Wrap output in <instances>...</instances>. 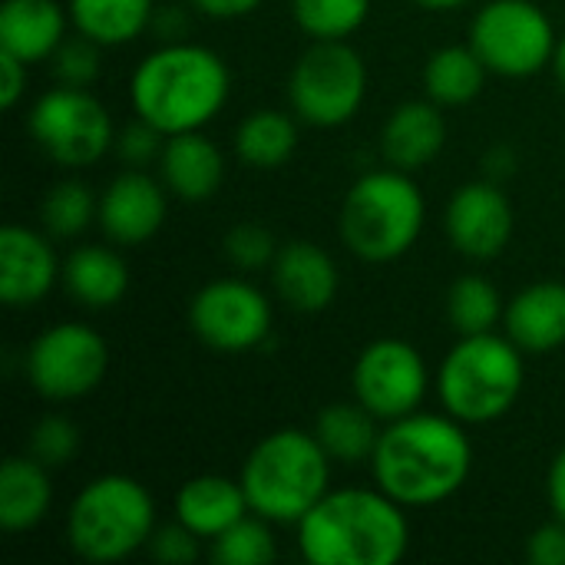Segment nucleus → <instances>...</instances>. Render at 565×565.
I'll use <instances>...</instances> for the list:
<instances>
[{
  "mask_svg": "<svg viewBox=\"0 0 565 565\" xmlns=\"http://www.w3.org/2000/svg\"><path fill=\"white\" fill-rule=\"evenodd\" d=\"M374 483L407 510L437 507L463 490L473 470V444L457 417L407 414L384 424L371 457Z\"/></svg>",
  "mask_w": 565,
  "mask_h": 565,
  "instance_id": "1",
  "label": "nucleus"
},
{
  "mask_svg": "<svg viewBox=\"0 0 565 565\" xmlns=\"http://www.w3.org/2000/svg\"><path fill=\"white\" fill-rule=\"evenodd\" d=\"M407 507L381 487L328 490L295 526L298 553L311 565H394L407 556Z\"/></svg>",
  "mask_w": 565,
  "mask_h": 565,
  "instance_id": "2",
  "label": "nucleus"
},
{
  "mask_svg": "<svg viewBox=\"0 0 565 565\" xmlns=\"http://www.w3.org/2000/svg\"><path fill=\"white\" fill-rule=\"evenodd\" d=\"M232 73L202 43L172 40L146 53L129 76V103L162 136L205 129L228 103Z\"/></svg>",
  "mask_w": 565,
  "mask_h": 565,
  "instance_id": "3",
  "label": "nucleus"
},
{
  "mask_svg": "<svg viewBox=\"0 0 565 565\" xmlns=\"http://www.w3.org/2000/svg\"><path fill=\"white\" fill-rule=\"evenodd\" d=\"M331 457L315 430L281 427L265 434L242 463L248 510L268 523L298 526L305 513L331 490Z\"/></svg>",
  "mask_w": 565,
  "mask_h": 565,
  "instance_id": "4",
  "label": "nucleus"
},
{
  "mask_svg": "<svg viewBox=\"0 0 565 565\" xmlns=\"http://www.w3.org/2000/svg\"><path fill=\"white\" fill-rule=\"evenodd\" d=\"M427 205L420 185L404 169L364 172L344 195L338 212V232L344 248L371 265H391L404 258L424 235Z\"/></svg>",
  "mask_w": 565,
  "mask_h": 565,
  "instance_id": "5",
  "label": "nucleus"
},
{
  "mask_svg": "<svg viewBox=\"0 0 565 565\" xmlns=\"http://www.w3.org/2000/svg\"><path fill=\"white\" fill-rule=\"evenodd\" d=\"M156 526L152 493L136 477L103 473L73 497L63 536L83 563L109 565L146 550Z\"/></svg>",
  "mask_w": 565,
  "mask_h": 565,
  "instance_id": "6",
  "label": "nucleus"
},
{
  "mask_svg": "<svg viewBox=\"0 0 565 565\" xmlns=\"http://www.w3.org/2000/svg\"><path fill=\"white\" fill-rule=\"evenodd\" d=\"M440 407L460 424H493L513 411L526 384V354L510 334H463L437 367Z\"/></svg>",
  "mask_w": 565,
  "mask_h": 565,
  "instance_id": "7",
  "label": "nucleus"
},
{
  "mask_svg": "<svg viewBox=\"0 0 565 565\" xmlns=\"http://www.w3.org/2000/svg\"><path fill=\"white\" fill-rule=\"evenodd\" d=\"M367 96V63L348 40H311L288 76V103L298 122L338 129L358 116Z\"/></svg>",
  "mask_w": 565,
  "mask_h": 565,
  "instance_id": "8",
  "label": "nucleus"
},
{
  "mask_svg": "<svg viewBox=\"0 0 565 565\" xmlns=\"http://www.w3.org/2000/svg\"><path fill=\"white\" fill-rule=\"evenodd\" d=\"M467 43L477 50L490 73L507 79H526L553 66L559 36L540 3L490 0L473 13Z\"/></svg>",
  "mask_w": 565,
  "mask_h": 565,
  "instance_id": "9",
  "label": "nucleus"
},
{
  "mask_svg": "<svg viewBox=\"0 0 565 565\" xmlns=\"http://www.w3.org/2000/svg\"><path fill=\"white\" fill-rule=\"evenodd\" d=\"M26 126L36 149L63 169L93 166L116 146L113 116L86 86L60 83L40 93L30 106Z\"/></svg>",
  "mask_w": 565,
  "mask_h": 565,
  "instance_id": "10",
  "label": "nucleus"
},
{
  "mask_svg": "<svg viewBox=\"0 0 565 565\" xmlns=\"http://www.w3.org/2000/svg\"><path fill=\"white\" fill-rule=\"evenodd\" d=\"M109 371L106 338L79 321H60L40 331L23 358V374L30 387L53 404L79 401L93 394Z\"/></svg>",
  "mask_w": 565,
  "mask_h": 565,
  "instance_id": "11",
  "label": "nucleus"
},
{
  "mask_svg": "<svg viewBox=\"0 0 565 565\" xmlns=\"http://www.w3.org/2000/svg\"><path fill=\"white\" fill-rule=\"evenodd\" d=\"M351 387L354 401H361L381 424H391L424 407L430 371L411 341L377 338L361 348L351 371Z\"/></svg>",
  "mask_w": 565,
  "mask_h": 565,
  "instance_id": "12",
  "label": "nucleus"
},
{
  "mask_svg": "<svg viewBox=\"0 0 565 565\" xmlns=\"http://www.w3.org/2000/svg\"><path fill=\"white\" fill-rule=\"evenodd\" d=\"M192 334L218 354H245L271 334V301L245 278H215L189 301Z\"/></svg>",
  "mask_w": 565,
  "mask_h": 565,
  "instance_id": "13",
  "label": "nucleus"
},
{
  "mask_svg": "<svg viewBox=\"0 0 565 565\" xmlns=\"http://www.w3.org/2000/svg\"><path fill=\"white\" fill-rule=\"evenodd\" d=\"M516 228V212L510 195L493 179L463 182L447 209H444V232L450 245L470 262H493L507 252Z\"/></svg>",
  "mask_w": 565,
  "mask_h": 565,
  "instance_id": "14",
  "label": "nucleus"
},
{
  "mask_svg": "<svg viewBox=\"0 0 565 565\" xmlns=\"http://www.w3.org/2000/svg\"><path fill=\"white\" fill-rule=\"evenodd\" d=\"M169 215V189L162 179L142 172V169H126L119 172L103 192H99V228L113 245H142L159 235Z\"/></svg>",
  "mask_w": 565,
  "mask_h": 565,
  "instance_id": "15",
  "label": "nucleus"
},
{
  "mask_svg": "<svg viewBox=\"0 0 565 565\" xmlns=\"http://www.w3.org/2000/svg\"><path fill=\"white\" fill-rule=\"evenodd\" d=\"M60 275L63 265L56 262L46 232L17 222L0 228V301L7 308L40 305L56 288Z\"/></svg>",
  "mask_w": 565,
  "mask_h": 565,
  "instance_id": "16",
  "label": "nucleus"
},
{
  "mask_svg": "<svg viewBox=\"0 0 565 565\" xmlns=\"http://www.w3.org/2000/svg\"><path fill=\"white\" fill-rule=\"evenodd\" d=\"M271 288L291 311L321 315L334 305L341 291V271L321 245L295 238L278 245V255L271 262Z\"/></svg>",
  "mask_w": 565,
  "mask_h": 565,
  "instance_id": "17",
  "label": "nucleus"
},
{
  "mask_svg": "<svg viewBox=\"0 0 565 565\" xmlns=\"http://www.w3.org/2000/svg\"><path fill=\"white\" fill-rule=\"evenodd\" d=\"M159 179L172 199L185 205H202L222 189L225 156L202 129L166 136V146L159 152Z\"/></svg>",
  "mask_w": 565,
  "mask_h": 565,
  "instance_id": "18",
  "label": "nucleus"
},
{
  "mask_svg": "<svg viewBox=\"0 0 565 565\" xmlns=\"http://www.w3.org/2000/svg\"><path fill=\"white\" fill-rule=\"evenodd\" d=\"M447 146V116L434 99H407L391 109L381 129L384 162L404 172L430 166Z\"/></svg>",
  "mask_w": 565,
  "mask_h": 565,
  "instance_id": "19",
  "label": "nucleus"
},
{
  "mask_svg": "<svg viewBox=\"0 0 565 565\" xmlns=\"http://www.w3.org/2000/svg\"><path fill=\"white\" fill-rule=\"evenodd\" d=\"M70 26L60 0H0V50L26 66L53 60Z\"/></svg>",
  "mask_w": 565,
  "mask_h": 565,
  "instance_id": "20",
  "label": "nucleus"
},
{
  "mask_svg": "<svg viewBox=\"0 0 565 565\" xmlns=\"http://www.w3.org/2000/svg\"><path fill=\"white\" fill-rule=\"evenodd\" d=\"M503 328L523 354H550L565 344V285L533 281L503 311Z\"/></svg>",
  "mask_w": 565,
  "mask_h": 565,
  "instance_id": "21",
  "label": "nucleus"
},
{
  "mask_svg": "<svg viewBox=\"0 0 565 565\" xmlns=\"http://www.w3.org/2000/svg\"><path fill=\"white\" fill-rule=\"evenodd\" d=\"M248 513L252 510H248L242 480L218 477V473L192 477L172 497V516L182 526H189L199 540H209V543Z\"/></svg>",
  "mask_w": 565,
  "mask_h": 565,
  "instance_id": "22",
  "label": "nucleus"
},
{
  "mask_svg": "<svg viewBox=\"0 0 565 565\" xmlns=\"http://www.w3.org/2000/svg\"><path fill=\"white\" fill-rule=\"evenodd\" d=\"M60 285L73 305L89 311L116 308L129 291V265L106 245H79L66 255Z\"/></svg>",
  "mask_w": 565,
  "mask_h": 565,
  "instance_id": "23",
  "label": "nucleus"
},
{
  "mask_svg": "<svg viewBox=\"0 0 565 565\" xmlns=\"http://www.w3.org/2000/svg\"><path fill=\"white\" fill-rule=\"evenodd\" d=\"M50 467L26 457H7L0 467V526L7 533L36 530L53 507Z\"/></svg>",
  "mask_w": 565,
  "mask_h": 565,
  "instance_id": "24",
  "label": "nucleus"
},
{
  "mask_svg": "<svg viewBox=\"0 0 565 565\" xmlns=\"http://www.w3.org/2000/svg\"><path fill=\"white\" fill-rule=\"evenodd\" d=\"M311 430L334 463L358 467L371 463L384 427L361 401H334L318 414Z\"/></svg>",
  "mask_w": 565,
  "mask_h": 565,
  "instance_id": "25",
  "label": "nucleus"
},
{
  "mask_svg": "<svg viewBox=\"0 0 565 565\" xmlns=\"http://www.w3.org/2000/svg\"><path fill=\"white\" fill-rule=\"evenodd\" d=\"M66 10L73 30L96 40L103 50L132 43L156 17L152 0H66Z\"/></svg>",
  "mask_w": 565,
  "mask_h": 565,
  "instance_id": "26",
  "label": "nucleus"
},
{
  "mask_svg": "<svg viewBox=\"0 0 565 565\" xmlns=\"http://www.w3.org/2000/svg\"><path fill=\"white\" fill-rule=\"evenodd\" d=\"M487 76H490V70H487V63L477 56V50L470 43L440 46L424 63L427 99H434L444 109H457V106L473 103L483 93Z\"/></svg>",
  "mask_w": 565,
  "mask_h": 565,
  "instance_id": "27",
  "label": "nucleus"
},
{
  "mask_svg": "<svg viewBox=\"0 0 565 565\" xmlns=\"http://www.w3.org/2000/svg\"><path fill=\"white\" fill-rule=\"evenodd\" d=\"M298 149V116L281 109H255L235 129V152L252 169H278Z\"/></svg>",
  "mask_w": 565,
  "mask_h": 565,
  "instance_id": "28",
  "label": "nucleus"
},
{
  "mask_svg": "<svg viewBox=\"0 0 565 565\" xmlns=\"http://www.w3.org/2000/svg\"><path fill=\"white\" fill-rule=\"evenodd\" d=\"M503 298L497 285L483 275H460L447 291V321L454 331L463 334H487L497 331L503 321Z\"/></svg>",
  "mask_w": 565,
  "mask_h": 565,
  "instance_id": "29",
  "label": "nucleus"
},
{
  "mask_svg": "<svg viewBox=\"0 0 565 565\" xmlns=\"http://www.w3.org/2000/svg\"><path fill=\"white\" fill-rule=\"evenodd\" d=\"M96 215L99 195L79 179H63L50 185L40 202V222L50 238H76L96 222Z\"/></svg>",
  "mask_w": 565,
  "mask_h": 565,
  "instance_id": "30",
  "label": "nucleus"
},
{
  "mask_svg": "<svg viewBox=\"0 0 565 565\" xmlns=\"http://www.w3.org/2000/svg\"><path fill=\"white\" fill-rule=\"evenodd\" d=\"M374 0H291V17L311 40H348L371 17Z\"/></svg>",
  "mask_w": 565,
  "mask_h": 565,
  "instance_id": "31",
  "label": "nucleus"
},
{
  "mask_svg": "<svg viewBox=\"0 0 565 565\" xmlns=\"http://www.w3.org/2000/svg\"><path fill=\"white\" fill-rule=\"evenodd\" d=\"M271 526L275 523L258 513L242 516L235 526L212 540V559L218 565H271L278 559V540Z\"/></svg>",
  "mask_w": 565,
  "mask_h": 565,
  "instance_id": "32",
  "label": "nucleus"
},
{
  "mask_svg": "<svg viewBox=\"0 0 565 565\" xmlns=\"http://www.w3.org/2000/svg\"><path fill=\"white\" fill-rule=\"evenodd\" d=\"M79 427L63 414H43L30 430V457L50 470L66 467L79 454Z\"/></svg>",
  "mask_w": 565,
  "mask_h": 565,
  "instance_id": "33",
  "label": "nucleus"
},
{
  "mask_svg": "<svg viewBox=\"0 0 565 565\" xmlns=\"http://www.w3.org/2000/svg\"><path fill=\"white\" fill-rule=\"evenodd\" d=\"M225 258L232 268H242V271H262V268H271L275 255H278V242L275 235L258 225V222H238L225 232Z\"/></svg>",
  "mask_w": 565,
  "mask_h": 565,
  "instance_id": "34",
  "label": "nucleus"
},
{
  "mask_svg": "<svg viewBox=\"0 0 565 565\" xmlns=\"http://www.w3.org/2000/svg\"><path fill=\"white\" fill-rule=\"evenodd\" d=\"M99 43L76 33L73 40H63L60 50L53 53V66H56V76L60 83L66 86H86L99 76Z\"/></svg>",
  "mask_w": 565,
  "mask_h": 565,
  "instance_id": "35",
  "label": "nucleus"
},
{
  "mask_svg": "<svg viewBox=\"0 0 565 565\" xmlns=\"http://www.w3.org/2000/svg\"><path fill=\"white\" fill-rule=\"evenodd\" d=\"M162 146H166V136H162L152 122H146V119L136 116V122H129L126 129L116 132V146H113V149H116V156H119L126 166L142 169V166H149V162H159Z\"/></svg>",
  "mask_w": 565,
  "mask_h": 565,
  "instance_id": "36",
  "label": "nucleus"
},
{
  "mask_svg": "<svg viewBox=\"0 0 565 565\" xmlns=\"http://www.w3.org/2000/svg\"><path fill=\"white\" fill-rule=\"evenodd\" d=\"M199 543L202 540L189 526L172 520L166 526H156V533H152L146 550H149V556L159 565H192L199 559V553H202Z\"/></svg>",
  "mask_w": 565,
  "mask_h": 565,
  "instance_id": "37",
  "label": "nucleus"
},
{
  "mask_svg": "<svg viewBox=\"0 0 565 565\" xmlns=\"http://www.w3.org/2000/svg\"><path fill=\"white\" fill-rule=\"evenodd\" d=\"M526 556L533 565H565V523L550 520L526 540Z\"/></svg>",
  "mask_w": 565,
  "mask_h": 565,
  "instance_id": "38",
  "label": "nucleus"
},
{
  "mask_svg": "<svg viewBox=\"0 0 565 565\" xmlns=\"http://www.w3.org/2000/svg\"><path fill=\"white\" fill-rule=\"evenodd\" d=\"M26 96V63L0 50V106L13 109Z\"/></svg>",
  "mask_w": 565,
  "mask_h": 565,
  "instance_id": "39",
  "label": "nucleus"
},
{
  "mask_svg": "<svg viewBox=\"0 0 565 565\" xmlns=\"http://www.w3.org/2000/svg\"><path fill=\"white\" fill-rule=\"evenodd\" d=\"M189 3L212 20H238L262 7V0H189Z\"/></svg>",
  "mask_w": 565,
  "mask_h": 565,
  "instance_id": "40",
  "label": "nucleus"
},
{
  "mask_svg": "<svg viewBox=\"0 0 565 565\" xmlns=\"http://www.w3.org/2000/svg\"><path fill=\"white\" fill-rule=\"evenodd\" d=\"M546 500L556 520L565 523V447L553 457L550 470H546Z\"/></svg>",
  "mask_w": 565,
  "mask_h": 565,
  "instance_id": "41",
  "label": "nucleus"
},
{
  "mask_svg": "<svg viewBox=\"0 0 565 565\" xmlns=\"http://www.w3.org/2000/svg\"><path fill=\"white\" fill-rule=\"evenodd\" d=\"M483 166H487V175H490L493 182H497V179H510V175L516 172V152H513V146L497 142V146L487 152Z\"/></svg>",
  "mask_w": 565,
  "mask_h": 565,
  "instance_id": "42",
  "label": "nucleus"
},
{
  "mask_svg": "<svg viewBox=\"0 0 565 565\" xmlns=\"http://www.w3.org/2000/svg\"><path fill=\"white\" fill-rule=\"evenodd\" d=\"M553 73H556V83L565 93V36H559V46H556V56H553Z\"/></svg>",
  "mask_w": 565,
  "mask_h": 565,
  "instance_id": "43",
  "label": "nucleus"
},
{
  "mask_svg": "<svg viewBox=\"0 0 565 565\" xmlns=\"http://www.w3.org/2000/svg\"><path fill=\"white\" fill-rule=\"evenodd\" d=\"M411 3H417L424 10H457V7H463L470 0H411Z\"/></svg>",
  "mask_w": 565,
  "mask_h": 565,
  "instance_id": "44",
  "label": "nucleus"
}]
</instances>
